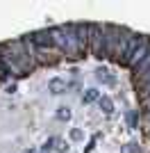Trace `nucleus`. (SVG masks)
Here are the masks:
<instances>
[{"label": "nucleus", "mask_w": 150, "mask_h": 153, "mask_svg": "<svg viewBox=\"0 0 150 153\" xmlns=\"http://www.w3.org/2000/svg\"><path fill=\"white\" fill-rule=\"evenodd\" d=\"M148 53H150L148 39H146V37H137V34H132L130 46H127V53H125L123 62L127 64V66H137V64L141 62V59H143Z\"/></svg>", "instance_id": "1"}, {"label": "nucleus", "mask_w": 150, "mask_h": 153, "mask_svg": "<svg viewBox=\"0 0 150 153\" xmlns=\"http://www.w3.org/2000/svg\"><path fill=\"white\" fill-rule=\"evenodd\" d=\"M89 51L93 57H105V25L89 23Z\"/></svg>", "instance_id": "2"}, {"label": "nucleus", "mask_w": 150, "mask_h": 153, "mask_svg": "<svg viewBox=\"0 0 150 153\" xmlns=\"http://www.w3.org/2000/svg\"><path fill=\"white\" fill-rule=\"evenodd\" d=\"M130 39H132V32L127 30H121L118 32V39H116V46H114V59H123L125 57V53H127V46H130Z\"/></svg>", "instance_id": "3"}, {"label": "nucleus", "mask_w": 150, "mask_h": 153, "mask_svg": "<svg viewBox=\"0 0 150 153\" xmlns=\"http://www.w3.org/2000/svg\"><path fill=\"white\" fill-rule=\"evenodd\" d=\"M64 32H66V39H68V53H66V57H80V46H77L75 23H68V25H64Z\"/></svg>", "instance_id": "4"}, {"label": "nucleus", "mask_w": 150, "mask_h": 153, "mask_svg": "<svg viewBox=\"0 0 150 153\" xmlns=\"http://www.w3.org/2000/svg\"><path fill=\"white\" fill-rule=\"evenodd\" d=\"M50 41H52V46H57L62 53H68V39H66V32H64V25L59 27H50Z\"/></svg>", "instance_id": "5"}, {"label": "nucleus", "mask_w": 150, "mask_h": 153, "mask_svg": "<svg viewBox=\"0 0 150 153\" xmlns=\"http://www.w3.org/2000/svg\"><path fill=\"white\" fill-rule=\"evenodd\" d=\"M118 32H121V27L105 25V57H112V55H114V46H116Z\"/></svg>", "instance_id": "6"}, {"label": "nucleus", "mask_w": 150, "mask_h": 153, "mask_svg": "<svg viewBox=\"0 0 150 153\" xmlns=\"http://www.w3.org/2000/svg\"><path fill=\"white\" fill-rule=\"evenodd\" d=\"M75 34H77L80 55H84L89 51V23H75Z\"/></svg>", "instance_id": "7"}, {"label": "nucleus", "mask_w": 150, "mask_h": 153, "mask_svg": "<svg viewBox=\"0 0 150 153\" xmlns=\"http://www.w3.org/2000/svg\"><path fill=\"white\" fill-rule=\"evenodd\" d=\"M27 39L32 41V46H34V48H50V46H52V41H50V32H48V30L34 32V34H30Z\"/></svg>", "instance_id": "8"}, {"label": "nucleus", "mask_w": 150, "mask_h": 153, "mask_svg": "<svg viewBox=\"0 0 150 153\" xmlns=\"http://www.w3.org/2000/svg\"><path fill=\"white\" fill-rule=\"evenodd\" d=\"M48 91H52V94H64V91H66V82H64L62 78H52L48 82Z\"/></svg>", "instance_id": "9"}, {"label": "nucleus", "mask_w": 150, "mask_h": 153, "mask_svg": "<svg viewBox=\"0 0 150 153\" xmlns=\"http://www.w3.org/2000/svg\"><path fill=\"white\" fill-rule=\"evenodd\" d=\"M98 103H100V110H102V112H105L107 117H109V114L114 112V103H112V98H109V96H100V98H98Z\"/></svg>", "instance_id": "10"}, {"label": "nucleus", "mask_w": 150, "mask_h": 153, "mask_svg": "<svg viewBox=\"0 0 150 153\" xmlns=\"http://www.w3.org/2000/svg\"><path fill=\"white\" fill-rule=\"evenodd\" d=\"M100 96H98V89H87L84 94H82V103L84 105H89V103H93V101H98Z\"/></svg>", "instance_id": "11"}, {"label": "nucleus", "mask_w": 150, "mask_h": 153, "mask_svg": "<svg viewBox=\"0 0 150 153\" xmlns=\"http://www.w3.org/2000/svg\"><path fill=\"white\" fill-rule=\"evenodd\" d=\"M134 69H137V76H141V73L150 71V53H148V55H146V57H143L141 62L137 64V66H134Z\"/></svg>", "instance_id": "12"}, {"label": "nucleus", "mask_w": 150, "mask_h": 153, "mask_svg": "<svg viewBox=\"0 0 150 153\" xmlns=\"http://www.w3.org/2000/svg\"><path fill=\"white\" fill-rule=\"evenodd\" d=\"M96 78H98L100 82H105V85H114V78L109 76V73H107V71H102V69H100L98 73H96Z\"/></svg>", "instance_id": "13"}, {"label": "nucleus", "mask_w": 150, "mask_h": 153, "mask_svg": "<svg viewBox=\"0 0 150 153\" xmlns=\"http://www.w3.org/2000/svg\"><path fill=\"white\" fill-rule=\"evenodd\" d=\"M137 85L143 89V87H148L150 85V71H146V73H141V76H137Z\"/></svg>", "instance_id": "14"}, {"label": "nucleus", "mask_w": 150, "mask_h": 153, "mask_svg": "<svg viewBox=\"0 0 150 153\" xmlns=\"http://www.w3.org/2000/svg\"><path fill=\"white\" fill-rule=\"evenodd\" d=\"M57 117H59V119H71V110H68V108H59Z\"/></svg>", "instance_id": "15"}, {"label": "nucleus", "mask_w": 150, "mask_h": 153, "mask_svg": "<svg viewBox=\"0 0 150 153\" xmlns=\"http://www.w3.org/2000/svg\"><path fill=\"white\" fill-rule=\"evenodd\" d=\"M82 137H84V135H82V130H77V128H75V130H71V140H75V142H80Z\"/></svg>", "instance_id": "16"}, {"label": "nucleus", "mask_w": 150, "mask_h": 153, "mask_svg": "<svg viewBox=\"0 0 150 153\" xmlns=\"http://www.w3.org/2000/svg\"><path fill=\"white\" fill-rule=\"evenodd\" d=\"M57 151H59V153H66V151H68V146H66V142L57 140Z\"/></svg>", "instance_id": "17"}, {"label": "nucleus", "mask_w": 150, "mask_h": 153, "mask_svg": "<svg viewBox=\"0 0 150 153\" xmlns=\"http://www.w3.org/2000/svg\"><path fill=\"white\" fill-rule=\"evenodd\" d=\"M7 76H9V73H7V71H5V66H2V64H0V82H2V80H5Z\"/></svg>", "instance_id": "18"}, {"label": "nucleus", "mask_w": 150, "mask_h": 153, "mask_svg": "<svg viewBox=\"0 0 150 153\" xmlns=\"http://www.w3.org/2000/svg\"><path fill=\"white\" fill-rule=\"evenodd\" d=\"M50 144H52V140H48L43 144V149H41V153H50Z\"/></svg>", "instance_id": "19"}, {"label": "nucleus", "mask_w": 150, "mask_h": 153, "mask_svg": "<svg viewBox=\"0 0 150 153\" xmlns=\"http://www.w3.org/2000/svg\"><path fill=\"white\" fill-rule=\"evenodd\" d=\"M127 119H130V126H132V128L137 126V114H134V112H132V114H130V117H127Z\"/></svg>", "instance_id": "20"}, {"label": "nucleus", "mask_w": 150, "mask_h": 153, "mask_svg": "<svg viewBox=\"0 0 150 153\" xmlns=\"http://www.w3.org/2000/svg\"><path fill=\"white\" fill-rule=\"evenodd\" d=\"M134 146H137V144H127V146L123 149V153H134Z\"/></svg>", "instance_id": "21"}, {"label": "nucleus", "mask_w": 150, "mask_h": 153, "mask_svg": "<svg viewBox=\"0 0 150 153\" xmlns=\"http://www.w3.org/2000/svg\"><path fill=\"white\" fill-rule=\"evenodd\" d=\"M148 119H150V110H148Z\"/></svg>", "instance_id": "22"}, {"label": "nucleus", "mask_w": 150, "mask_h": 153, "mask_svg": "<svg viewBox=\"0 0 150 153\" xmlns=\"http://www.w3.org/2000/svg\"><path fill=\"white\" fill-rule=\"evenodd\" d=\"M23 153H32V151H23Z\"/></svg>", "instance_id": "23"}]
</instances>
